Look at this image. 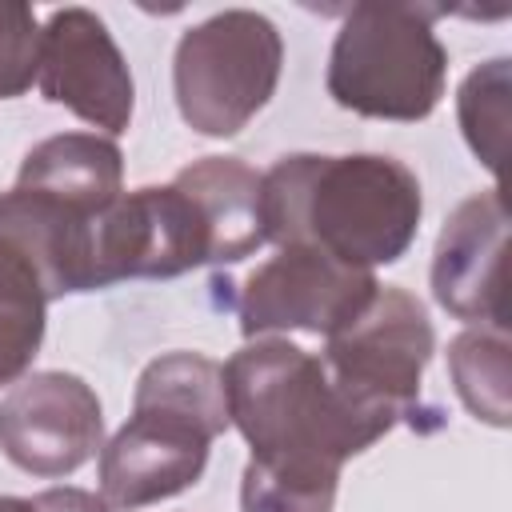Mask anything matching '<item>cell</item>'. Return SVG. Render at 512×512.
I'll return each mask as SVG.
<instances>
[{
    "instance_id": "obj_17",
    "label": "cell",
    "mask_w": 512,
    "mask_h": 512,
    "mask_svg": "<svg viewBox=\"0 0 512 512\" xmlns=\"http://www.w3.org/2000/svg\"><path fill=\"white\" fill-rule=\"evenodd\" d=\"M44 24L28 4H0V100L24 96L40 72Z\"/></svg>"
},
{
    "instance_id": "obj_2",
    "label": "cell",
    "mask_w": 512,
    "mask_h": 512,
    "mask_svg": "<svg viewBox=\"0 0 512 512\" xmlns=\"http://www.w3.org/2000/svg\"><path fill=\"white\" fill-rule=\"evenodd\" d=\"M228 420L252 464L296 476H336L400 420L348 396L320 356L284 336H256L224 364Z\"/></svg>"
},
{
    "instance_id": "obj_4",
    "label": "cell",
    "mask_w": 512,
    "mask_h": 512,
    "mask_svg": "<svg viewBox=\"0 0 512 512\" xmlns=\"http://www.w3.org/2000/svg\"><path fill=\"white\" fill-rule=\"evenodd\" d=\"M428 4H352L328 52V96L372 120H424L448 80Z\"/></svg>"
},
{
    "instance_id": "obj_12",
    "label": "cell",
    "mask_w": 512,
    "mask_h": 512,
    "mask_svg": "<svg viewBox=\"0 0 512 512\" xmlns=\"http://www.w3.org/2000/svg\"><path fill=\"white\" fill-rule=\"evenodd\" d=\"M16 188L64 220L88 224L124 192V156L108 136L60 132L24 156Z\"/></svg>"
},
{
    "instance_id": "obj_13",
    "label": "cell",
    "mask_w": 512,
    "mask_h": 512,
    "mask_svg": "<svg viewBox=\"0 0 512 512\" xmlns=\"http://www.w3.org/2000/svg\"><path fill=\"white\" fill-rule=\"evenodd\" d=\"M200 208L212 236V264H236L252 256L264 236L260 172L236 156H204L172 176Z\"/></svg>"
},
{
    "instance_id": "obj_11",
    "label": "cell",
    "mask_w": 512,
    "mask_h": 512,
    "mask_svg": "<svg viewBox=\"0 0 512 512\" xmlns=\"http://www.w3.org/2000/svg\"><path fill=\"white\" fill-rule=\"evenodd\" d=\"M48 304L52 280L40 236L16 196L0 192V388L16 384L32 368Z\"/></svg>"
},
{
    "instance_id": "obj_18",
    "label": "cell",
    "mask_w": 512,
    "mask_h": 512,
    "mask_svg": "<svg viewBox=\"0 0 512 512\" xmlns=\"http://www.w3.org/2000/svg\"><path fill=\"white\" fill-rule=\"evenodd\" d=\"M0 512H116V508L84 488H44L36 496H0Z\"/></svg>"
},
{
    "instance_id": "obj_1",
    "label": "cell",
    "mask_w": 512,
    "mask_h": 512,
    "mask_svg": "<svg viewBox=\"0 0 512 512\" xmlns=\"http://www.w3.org/2000/svg\"><path fill=\"white\" fill-rule=\"evenodd\" d=\"M264 236L276 248H320L352 268L396 264L424 216L416 172L384 152H292L260 172Z\"/></svg>"
},
{
    "instance_id": "obj_9",
    "label": "cell",
    "mask_w": 512,
    "mask_h": 512,
    "mask_svg": "<svg viewBox=\"0 0 512 512\" xmlns=\"http://www.w3.org/2000/svg\"><path fill=\"white\" fill-rule=\"evenodd\" d=\"M36 88L44 100L64 104L92 128L112 136L128 132L136 84L108 24L88 8H56L40 36Z\"/></svg>"
},
{
    "instance_id": "obj_6",
    "label": "cell",
    "mask_w": 512,
    "mask_h": 512,
    "mask_svg": "<svg viewBox=\"0 0 512 512\" xmlns=\"http://www.w3.org/2000/svg\"><path fill=\"white\" fill-rule=\"evenodd\" d=\"M432 352L436 332L424 304L396 284H380L356 320L324 336L320 360L348 396L404 420L420 404Z\"/></svg>"
},
{
    "instance_id": "obj_10",
    "label": "cell",
    "mask_w": 512,
    "mask_h": 512,
    "mask_svg": "<svg viewBox=\"0 0 512 512\" xmlns=\"http://www.w3.org/2000/svg\"><path fill=\"white\" fill-rule=\"evenodd\" d=\"M508 208L500 188L472 192L444 220L432 252V296L444 312L472 324L508 328L504 304Z\"/></svg>"
},
{
    "instance_id": "obj_8",
    "label": "cell",
    "mask_w": 512,
    "mask_h": 512,
    "mask_svg": "<svg viewBox=\"0 0 512 512\" xmlns=\"http://www.w3.org/2000/svg\"><path fill=\"white\" fill-rule=\"evenodd\" d=\"M104 448V412L72 372L20 376L0 400V452L32 476H72Z\"/></svg>"
},
{
    "instance_id": "obj_7",
    "label": "cell",
    "mask_w": 512,
    "mask_h": 512,
    "mask_svg": "<svg viewBox=\"0 0 512 512\" xmlns=\"http://www.w3.org/2000/svg\"><path fill=\"white\" fill-rule=\"evenodd\" d=\"M380 280L368 268L332 260L320 248L288 244L248 272L236 296L240 332L248 340L272 332L332 336L356 320L376 296Z\"/></svg>"
},
{
    "instance_id": "obj_3",
    "label": "cell",
    "mask_w": 512,
    "mask_h": 512,
    "mask_svg": "<svg viewBox=\"0 0 512 512\" xmlns=\"http://www.w3.org/2000/svg\"><path fill=\"white\" fill-rule=\"evenodd\" d=\"M224 364L200 352L156 356L132 396V416L100 448V496L112 508H148L204 476L212 440L228 428Z\"/></svg>"
},
{
    "instance_id": "obj_15",
    "label": "cell",
    "mask_w": 512,
    "mask_h": 512,
    "mask_svg": "<svg viewBox=\"0 0 512 512\" xmlns=\"http://www.w3.org/2000/svg\"><path fill=\"white\" fill-rule=\"evenodd\" d=\"M508 96H512V60L496 56L472 68L456 92V116L460 132L472 148V156L500 176L504 148H508Z\"/></svg>"
},
{
    "instance_id": "obj_5",
    "label": "cell",
    "mask_w": 512,
    "mask_h": 512,
    "mask_svg": "<svg viewBox=\"0 0 512 512\" xmlns=\"http://www.w3.org/2000/svg\"><path fill=\"white\" fill-rule=\"evenodd\" d=\"M284 40L252 8H228L188 28L172 56V92L200 136H236L276 92Z\"/></svg>"
},
{
    "instance_id": "obj_14",
    "label": "cell",
    "mask_w": 512,
    "mask_h": 512,
    "mask_svg": "<svg viewBox=\"0 0 512 512\" xmlns=\"http://www.w3.org/2000/svg\"><path fill=\"white\" fill-rule=\"evenodd\" d=\"M448 372H452V388L464 400V408L492 424V428H508L512 420V392H508V328H492V324H476L464 328L460 336H452L448 344Z\"/></svg>"
},
{
    "instance_id": "obj_16",
    "label": "cell",
    "mask_w": 512,
    "mask_h": 512,
    "mask_svg": "<svg viewBox=\"0 0 512 512\" xmlns=\"http://www.w3.org/2000/svg\"><path fill=\"white\" fill-rule=\"evenodd\" d=\"M336 484V476L272 472L248 460L240 476V512H332Z\"/></svg>"
}]
</instances>
